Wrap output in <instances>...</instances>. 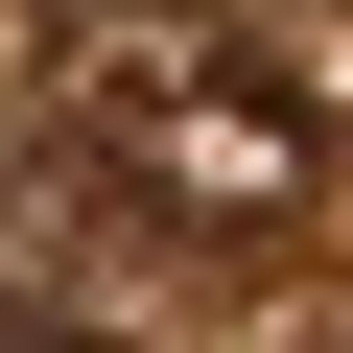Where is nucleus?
Returning <instances> with one entry per match:
<instances>
[{"instance_id":"obj_2","label":"nucleus","mask_w":353,"mask_h":353,"mask_svg":"<svg viewBox=\"0 0 353 353\" xmlns=\"http://www.w3.org/2000/svg\"><path fill=\"white\" fill-rule=\"evenodd\" d=\"M0 353H94V330H0Z\"/></svg>"},{"instance_id":"obj_1","label":"nucleus","mask_w":353,"mask_h":353,"mask_svg":"<svg viewBox=\"0 0 353 353\" xmlns=\"http://www.w3.org/2000/svg\"><path fill=\"white\" fill-rule=\"evenodd\" d=\"M94 165L141 212H189V236H283L330 189V94L259 24H141V48H94Z\"/></svg>"}]
</instances>
